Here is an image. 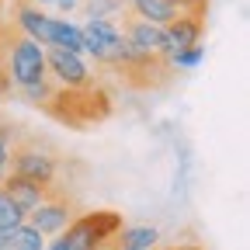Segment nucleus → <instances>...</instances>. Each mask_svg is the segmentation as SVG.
<instances>
[{
    "label": "nucleus",
    "mask_w": 250,
    "mask_h": 250,
    "mask_svg": "<svg viewBox=\"0 0 250 250\" xmlns=\"http://www.w3.org/2000/svg\"><path fill=\"white\" fill-rule=\"evenodd\" d=\"M39 111L62 122V125H70V129H94L104 118H111L115 101H111V90L101 80L90 87H59L49 77V94L39 104Z\"/></svg>",
    "instance_id": "obj_1"
},
{
    "label": "nucleus",
    "mask_w": 250,
    "mask_h": 250,
    "mask_svg": "<svg viewBox=\"0 0 250 250\" xmlns=\"http://www.w3.org/2000/svg\"><path fill=\"white\" fill-rule=\"evenodd\" d=\"M4 174L24 177V181H39V184H62V181H59V174H62V160L56 156V149L45 146L39 136L18 132V139H14V146H11V156H7Z\"/></svg>",
    "instance_id": "obj_2"
},
{
    "label": "nucleus",
    "mask_w": 250,
    "mask_h": 250,
    "mask_svg": "<svg viewBox=\"0 0 250 250\" xmlns=\"http://www.w3.org/2000/svg\"><path fill=\"white\" fill-rule=\"evenodd\" d=\"M122 226L125 223L115 208H90V212H80L59 236H52V243H45V250H94V247L108 243Z\"/></svg>",
    "instance_id": "obj_3"
},
{
    "label": "nucleus",
    "mask_w": 250,
    "mask_h": 250,
    "mask_svg": "<svg viewBox=\"0 0 250 250\" xmlns=\"http://www.w3.org/2000/svg\"><path fill=\"white\" fill-rule=\"evenodd\" d=\"M4 77L11 83V94H21L28 87H35L49 77L45 70V45H39L35 39H28L24 31H11L7 49H4Z\"/></svg>",
    "instance_id": "obj_4"
},
{
    "label": "nucleus",
    "mask_w": 250,
    "mask_h": 250,
    "mask_svg": "<svg viewBox=\"0 0 250 250\" xmlns=\"http://www.w3.org/2000/svg\"><path fill=\"white\" fill-rule=\"evenodd\" d=\"M77 215H80L77 198L66 191V188H56V191H52L39 208H31V212L24 215V223H28V226H35V229L49 240V236H59Z\"/></svg>",
    "instance_id": "obj_5"
},
{
    "label": "nucleus",
    "mask_w": 250,
    "mask_h": 250,
    "mask_svg": "<svg viewBox=\"0 0 250 250\" xmlns=\"http://www.w3.org/2000/svg\"><path fill=\"white\" fill-rule=\"evenodd\" d=\"M45 70L59 87H90L98 83L101 73L94 70V62H87L83 52H70V49H45Z\"/></svg>",
    "instance_id": "obj_6"
},
{
    "label": "nucleus",
    "mask_w": 250,
    "mask_h": 250,
    "mask_svg": "<svg viewBox=\"0 0 250 250\" xmlns=\"http://www.w3.org/2000/svg\"><path fill=\"white\" fill-rule=\"evenodd\" d=\"M118 28H122L125 42H129L132 49H139V52H146V56L170 59L174 49H170V42H167V35H164L160 24H149V21H143V18H136V14L125 11V14L118 18Z\"/></svg>",
    "instance_id": "obj_7"
},
{
    "label": "nucleus",
    "mask_w": 250,
    "mask_h": 250,
    "mask_svg": "<svg viewBox=\"0 0 250 250\" xmlns=\"http://www.w3.org/2000/svg\"><path fill=\"white\" fill-rule=\"evenodd\" d=\"M0 188H4V195L28 215L31 208H39L56 188H66V184H39V181H24V177H14V174H4V181H0Z\"/></svg>",
    "instance_id": "obj_8"
},
{
    "label": "nucleus",
    "mask_w": 250,
    "mask_h": 250,
    "mask_svg": "<svg viewBox=\"0 0 250 250\" xmlns=\"http://www.w3.org/2000/svg\"><path fill=\"white\" fill-rule=\"evenodd\" d=\"M164 35H167L170 49L202 45V35H205V18H198V14H177L170 24H164Z\"/></svg>",
    "instance_id": "obj_9"
},
{
    "label": "nucleus",
    "mask_w": 250,
    "mask_h": 250,
    "mask_svg": "<svg viewBox=\"0 0 250 250\" xmlns=\"http://www.w3.org/2000/svg\"><path fill=\"white\" fill-rule=\"evenodd\" d=\"M108 243L115 250H153V247H160V229L156 226H122Z\"/></svg>",
    "instance_id": "obj_10"
},
{
    "label": "nucleus",
    "mask_w": 250,
    "mask_h": 250,
    "mask_svg": "<svg viewBox=\"0 0 250 250\" xmlns=\"http://www.w3.org/2000/svg\"><path fill=\"white\" fill-rule=\"evenodd\" d=\"M129 14H136V18H143V21H149V24H170L181 11L170 4V0H129Z\"/></svg>",
    "instance_id": "obj_11"
},
{
    "label": "nucleus",
    "mask_w": 250,
    "mask_h": 250,
    "mask_svg": "<svg viewBox=\"0 0 250 250\" xmlns=\"http://www.w3.org/2000/svg\"><path fill=\"white\" fill-rule=\"evenodd\" d=\"M125 11H129V0H80L83 21H118Z\"/></svg>",
    "instance_id": "obj_12"
},
{
    "label": "nucleus",
    "mask_w": 250,
    "mask_h": 250,
    "mask_svg": "<svg viewBox=\"0 0 250 250\" xmlns=\"http://www.w3.org/2000/svg\"><path fill=\"white\" fill-rule=\"evenodd\" d=\"M7 250H45V236L35 229V226H28V223H18L11 229V243Z\"/></svg>",
    "instance_id": "obj_13"
},
{
    "label": "nucleus",
    "mask_w": 250,
    "mask_h": 250,
    "mask_svg": "<svg viewBox=\"0 0 250 250\" xmlns=\"http://www.w3.org/2000/svg\"><path fill=\"white\" fill-rule=\"evenodd\" d=\"M205 62V45H188V49H174L170 52V66L174 70H195Z\"/></svg>",
    "instance_id": "obj_14"
},
{
    "label": "nucleus",
    "mask_w": 250,
    "mask_h": 250,
    "mask_svg": "<svg viewBox=\"0 0 250 250\" xmlns=\"http://www.w3.org/2000/svg\"><path fill=\"white\" fill-rule=\"evenodd\" d=\"M11 31H14V21H7L4 14H0V98H11V83L4 77V49H7Z\"/></svg>",
    "instance_id": "obj_15"
},
{
    "label": "nucleus",
    "mask_w": 250,
    "mask_h": 250,
    "mask_svg": "<svg viewBox=\"0 0 250 250\" xmlns=\"http://www.w3.org/2000/svg\"><path fill=\"white\" fill-rule=\"evenodd\" d=\"M18 223H24V212L4 195V188H0V229H11V226H18Z\"/></svg>",
    "instance_id": "obj_16"
},
{
    "label": "nucleus",
    "mask_w": 250,
    "mask_h": 250,
    "mask_svg": "<svg viewBox=\"0 0 250 250\" xmlns=\"http://www.w3.org/2000/svg\"><path fill=\"white\" fill-rule=\"evenodd\" d=\"M18 125L14 122H4L0 118V170L7 167V156H11V146H14V139H18Z\"/></svg>",
    "instance_id": "obj_17"
},
{
    "label": "nucleus",
    "mask_w": 250,
    "mask_h": 250,
    "mask_svg": "<svg viewBox=\"0 0 250 250\" xmlns=\"http://www.w3.org/2000/svg\"><path fill=\"white\" fill-rule=\"evenodd\" d=\"M170 4H174L181 14H198V18L208 14V0H170Z\"/></svg>",
    "instance_id": "obj_18"
},
{
    "label": "nucleus",
    "mask_w": 250,
    "mask_h": 250,
    "mask_svg": "<svg viewBox=\"0 0 250 250\" xmlns=\"http://www.w3.org/2000/svg\"><path fill=\"white\" fill-rule=\"evenodd\" d=\"M56 11L59 14H77L80 11V0H56Z\"/></svg>",
    "instance_id": "obj_19"
},
{
    "label": "nucleus",
    "mask_w": 250,
    "mask_h": 250,
    "mask_svg": "<svg viewBox=\"0 0 250 250\" xmlns=\"http://www.w3.org/2000/svg\"><path fill=\"white\" fill-rule=\"evenodd\" d=\"M160 250H205V247H198V243H181V247H160Z\"/></svg>",
    "instance_id": "obj_20"
},
{
    "label": "nucleus",
    "mask_w": 250,
    "mask_h": 250,
    "mask_svg": "<svg viewBox=\"0 0 250 250\" xmlns=\"http://www.w3.org/2000/svg\"><path fill=\"white\" fill-rule=\"evenodd\" d=\"M14 229V226H11ZM11 229H0V250H7V243H11Z\"/></svg>",
    "instance_id": "obj_21"
},
{
    "label": "nucleus",
    "mask_w": 250,
    "mask_h": 250,
    "mask_svg": "<svg viewBox=\"0 0 250 250\" xmlns=\"http://www.w3.org/2000/svg\"><path fill=\"white\" fill-rule=\"evenodd\" d=\"M28 4H35V7H56V0H28Z\"/></svg>",
    "instance_id": "obj_22"
},
{
    "label": "nucleus",
    "mask_w": 250,
    "mask_h": 250,
    "mask_svg": "<svg viewBox=\"0 0 250 250\" xmlns=\"http://www.w3.org/2000/svg\"><path fill=\"white\" fill-rule=\"evenodd\" d=\"M94 250H115V247L111 243H101V247H94Z\"/></svg>",
    "instance_id": "obj_23"
},
{
    "label": "nucleus",
    "mask_w": 250,
    "mask_h": 250,
    "mask_svg": "<svg viewBox=\"0 0 250 250\" xmlns=\"http://www.w3.org/2000/svg\"><path fill=\"white\" fill-rule=\"evenodd\" d=\"M0 14H4V0H0Z\"/></svg>",
    "instance_id": "obj_24"
},
{
    "label": "nucleus",
    "mask_w": 250,
    "mask_h": 250,
    "mask_svg": "<svg viewBox=\"0 0 250 250\" xmlns=\"http://www.w3.org/2000/svg\"><path fill=\"white\" fill-rule=\"evenodd\" d=\"M0 181H4V170H0Z\"/></svg>",
    "instance_id": "obj_25"
}]
</instances>
